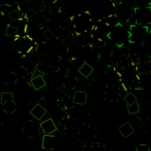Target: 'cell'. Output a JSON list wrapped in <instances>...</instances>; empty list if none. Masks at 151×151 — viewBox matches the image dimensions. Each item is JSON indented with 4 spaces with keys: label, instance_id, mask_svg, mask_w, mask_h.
<instances>
[{
    "label": "cell",
    "instance_id": "cell-1",
    "mask_svg": "<svg viewBox=\"0 0 151 151\" xmlns=\"http://www.w3.org/2000/svg\"><path fill=\"white\" fill-rule=\"evenodd\" d=\"M71 24L76 34H87L89 32H92L94 27L92 15L88 11L75 13L71 17Z\"/></svg>",
    "mask_w": 151,
    "mask_h": 151
},
{
    "label": "cell",
    "instance_id": "cell-2",
    "mask_svg": "<svg viewBox=\"0 0 151 151\" xmlns=\"http://www.w3.org/2000/svg\"><path fill=\"white\" fill-rule=\"evenodd\" d=\"M125 23L117 21L114 25H112L109 34L107 35V39L113 42V45L124 47L125 45L129 44V25H124Z\"/></svg>",
    "mask_w": 151,
    "mask_h": 151
},
{
    "label": "cell",
    "instance_id": "cell-3",
    "mask_svg": "<svg viewBox=\"0 0 151 151\" xmlns=\"http://www.w3.org/2000/svg\"><path fill=\"white\" fill-rule=\"evenodd\" d=\"M150 27L142 26L137 24H129V44L134 45H143L144 42L150 37Z\"/></svg>",
    "mask_w": 151,
    "mask_h": 151
},
{
    "label": "cell",
    "instance_id": "cell-4",
    "mask_svg": "<svg viewBox=\"0 0 151 151\" xmlns=\"http://www.w3.org/2000/svg\"><path fill=\"white\" fill-rule=\"evenodd\" d=\"M133 11L134 6L126 1H122L116 4L114 17L118 19V21L129 25L130 21L133 20Z\"/></svg>",
    "mask_w": 151,
    "mask_h": 151
},
{
    "label": "cell",
    "instance_id": "cell-5",
    "mask_svg": "<svg viewBox=\"0 0 151 151\" xmlns=\"http://www.w3.org/2000/svg\"><path fill=\"white\" fill-rule=\"evenodd\" d=\"M142 26H151V9L147 4L144 6H134L133 23Z\"/></svg>",
    "mask_w": 151,
    "mask_h": 151
},
{
    "label": "cell",
    "instance_id": "cell-6",
    "mask_svg": "<svg viewBox=\"0 0 151 151\" xmlns=\"http://www.w3.org/2000/svg\"><path fill=\"white\" fill-rule=\"evenodd\" d=\"M22 130H23V133L26 136H27L28 138H35V137H38L40 134V131H42L40 124L38 125L34 121H28L27 124L23 127Z\"/></svg>",
    "mask_w": 151,
    "mask_h": 151
},
{
    "label": "cell",
    "instance_id": "cell-7",
    "mask_svg": "<svg viewBox=\"0 0 151 151\" xmlns=\"http://www.w3.org/2000/svg\"><path fill=\"white\" fill-rule=\"evenodd\" d=\"M106 100L109 102H116L121 98V89L116 87L115 85H108L104 93Z\"/></svg>",
    "mask_w": 151,
    "mask_h": 151
},
{
    "label": "cell",
    "instance_id": "cell-8",
    "mask_svg": "<svg viewBox=\"0 0 151 151\" xmlns=\"http://www.w3.org/2000/svg\"><path fill=\"white\" fill-rule=\"evenodd\" d=\"M40 127L44 135H54L58 131V127H57L55 121L51 117L42 120L40 123Z\"/></svg>",
    "mask_w": 151,
    "mask_h": 151
},
{
    "label": "cell",
    "instance_id": "cell-9",
    "mask_svg": "<svg viewBox=\"0 0 151 151\" xmlns=\"http://www.w3.org/2000/svg\"><path fill=\"white\" fill-rule=\"evenodd\" d=\"M116 4L114 2L111 1V0H103L102 3L100 4V12L105 18H111L114 17Z\"/></svg>",
    "mask_w": 151,
    "mask_h": 151
},
{
    "label": "cell",
    "instance_id": "cell-10",
    "mask_svg": "<svg viewBox=\"0 0 151 151\" xmlns=\"http://www.w3.org/2000/svg\"><path fill=\"white\" fill-rule=\"evenodd\" d=\"M96 138V130H94L92 127L85 126L82 127L79 130V139L86 142V143H90L93 142Z\"/></svg>",
    "mask_w": 151,
    "mask_h": 151
},
{
    "label": "cell",
    "instance_id": "cell-11",
    "mask_svg": "<svg viewBox=\"0 0 151 151\" xmlns=\"http://www.w3.org/2000/svg\"><path fill=\"white\" fill-rule=\"evenodd\" d=\"M46 113H47L46 108L44 107L42 105H41L40 103H38V104H36V105H34V107H33L30 110V115L34 117L37 121L42 120V118L46 115Z\"/></svg>",
    "mask_w": 151,
    "mask_h": 151
},
{
    "label": "cell",
    "instance_id": "cell-12",
    "mask_svg": "<svg viewBox=\"0 0 151 151\" xmlns=\"http://www.w3.org/2000/svg\"><path fill=\"white\" fill-rule=\"evenodd\" d=\"M87 93L82 90H76L73 93V103L75 105H85L87 102Z\"/></svg>",
    "mask_w": 151,
    "mask_h": 151
},
{
    "label": "cell",
    "instance_id": "cell-13",
    "mask_svg": "<svg viewBox=\"0 0 151 151\" xmlns=\"http://www.w3.org/2000/svg\"><path fill=\"white\" fill-rule=\"evenodd\" d=\"M57 146V139L54 135H44L42 136V148L54 150Z\"/></svg>",
    "mask_w": 151,
    "mask_h": 151
},
{
    "label": "cell",
    "instance_id": "cell-14",
    "mask_svg": "<svg viewBox=\"0 0 151 151\" xmlns=\"http://www.w3.org/2000/svg\"><path fill=\"white\" fill-rule=\"evenodd\" d=\"M30 85L33 89L36 90V91H39V90L45 88L46 86V81L45 79L44 75L37 76V77H31Z\"/></svg>",
    "mask_w": 151,
    "mask_h": 151
},
{
    "label": "cell",
    "instance_id": "cell-15",
    "mask_svg": "<svg viewBox=\"0 0 151 151\" xmlns=\"http://www.w3.org/2000/svg\"><path fill=\"white\" fill-rule=\"evenodd\" d=\"M138 88L142 89V90H150L151 89V74L139 75Z\"/></svg>",
    "mask_w": 151,
    "mask_h": 151
},
{
    "label": "cell",
    "instance_id": "cell-16",
    "mask_svg": "<svg viewBox=\"0 0 151 151\" xmlns=\"http://www.w3.org/2000/svg\"><path fill=\"white\" fill-rule=\"evenodd\" d=\"M78 71L79 75L81 76L82 78H88L90 76L93 75L94 69H93V67L91 64H89L88 63H86V61H84V63H81V65L79 66V68H78Z\"/></svg>",
    "mask_w": 151,
    "mask_h": 151
},
{
    "label": "cell",
    "instance_id": "cell-17",
    "mask_svg": "<svg viewBox=\"0 0 151 151\" xmlns=\"http://www.w3.org/2000/svg\"><path fill=\"white\" fill-rule=\"evenodd\" d=\"M22 41V46H23V53L28 54L29 52L34 48V42L30 38V36L26 35L23 38H21Z\"/></svg>",
    "mask_w": 151,
    "mask_h": 151
},
{
    "label": "cell",
    "instance_id": "cell-18",
    "mask_svg": "<svg viewBox=\"0 0 151 151\" xmlns=\"http://www.w3.org/2000/svg\"><path fill=\"white\" fill-rule=\"evenodd\" d=\"M119 132L124 138H129L132 134L134 133V127L129 122L124 123L123 125L119 127Z\"/></svg>",
    "mask_w": 151,
    "mask_h": 151
},
{
    "label": "cell",
    "instance_id": "cell-19",
    "mask_svg": "<svg viewBox=\"0 0 151 151\" xmlns=\"http://www.w3.org/2000/svg\"><path fill=\"white\" fill-rule=\"evenodd\" d=\"M136 67L139 75L151 74V63L149 60L139 61L138 64L136 65Z\"/></svg>",
    "mask_w": 151,
    "mask_h": 151
},
{
    "label": "cell",
    "instance_id": "cell-20",
    "mask_svg": "<svg viewBox=\"0 0 151 151\" xmlns=\"http://www.w3.org/2000/svg\"><path fill=\"white\" fill-rule=\"evenodd\" d=\"M2 109L5 113L11 115V114H13V113L17 111V104L14 100H9V101H7L6 103L2 104Z\"/></svg>",
    "mask_w": 151,
    "mask_h": 151
},
{
    "label": "cell",
    "instance_id": "cell-21",
    "mask_svg": "<svg viewBox=\"0 0 151 151\" xmlns=\"http://www.w3.org/2000/svg\"><path fill=\"white\" fill-rule=\"evenodd\" d=\"M28 6H29L31 11L38 12V11H41L42 6H44V1L42 0H29Z\"/></svg>",
    "mask_w": 151,
    "mask_h": 151
},
{
    "label": "cell",
    "instance_id": "cell-22",
    "mask_svg": "<svg viewBox=\"0 0 151 151\" xmlns=\"http://www.w3.org/2000/svg\"><path fill=\"white\" fill-rule=\"evenodd\" d=\"M123 99H124V101H125L127 106H129V105H131V104H133V103L138 101V97H137L135 96V93H132V92L126 93V94L124 96V97H123Z\"/></svg>",
    "mask_w": 151,
    "mask_h": 151
},
{
    "label": "cell",
    "instance_id": "cell-23",
    "mask_svg": "<svg viewBox=\"0 0 151 151\" xmlns=\"http://www.w3.org/2000/svg\"><path fill=\"white\" fill-rule=\"evenodd\" d=\"M140 110H141V105L140 103L137 101L133 104H131L129 106H127V113L130 115H133V114H138L140 112Z\"/></svg>",
    "mask_w": 151,
    "mask_h": 151
},
{
    "label": "cell",
    "instance_id": "cell-24",
    "mask_svg": "<svg viewBox=\"0 0 151 151\" xmlns=\"http://www.w3.org/2000/svg\"><path fill=\"white\" fill-rule=\"evenodd\" d=\"M32 23L36 26H42L45 22V16L41 12H34V15L31 17Z\"/></svg>",
    "mask_w": 151,
    "mask_h": 151
},
{
    "label": "cell",
    "instance_id": "cell-25",
    "mask_svg": "<svg viewBox=\"0 0 151 151\" xmlns=\"http://www.w3.org/2000/svg\"><path fill=\"white\" fill-rule=\"evenodd\" d=\"M14 94L12 92H2L1 94H0V103H1V105L4 103H6L7 101H9V100H13L14 99Z\"/></svg>",
    "mask_w": 151,
    "mask_h": 151
},
{
    "label": "cell",
    "instance_id": "cell-26",
    "mask_svg": "<svg viewBox=\"0 0 151 151\" xmlns=\"http://www.w3.org/2000/svg\"><path fill=\"white\" fill-rule=\"evenodd\" d=\"M6 32H7L8 36H9V37H15V36L18 35L19 29H18L17 27H15V26L13 25V24H9V25L7 26Z\"/></svg>",
    "mask_w": 151,
    "mask_h": 151
},
{
    "label": "cell",
    "instance_id": "cell-27",
    "mask_svg": "<svg viewBox=\"0 0 151 151\" xmlns=\"http://www.w3.org/2000/svg\"><path fill=\"white\" fill-rule=\"evenodd\" d=\"M51 61V56L48 53H42L40 56V63L41 64H45V65H49Z\"/></svg>",
    "mask_w": 151,
    "mask_h": 151
},
{
    "label": "cell",
    "instance_id": "cell-28",
    "mask_svg": "<svg viewBox=\"0 0 151 151\" xmlns=\"http://www.w3.org/2000/svg\"><path fill=\"white\" fill-rule=\"evenodd\" d=\"M143 46H144V49L145 50V52L147 53V55L149 57H151V35L143 44Z\"/></svg>",
    "mask_w": 151,
    "mask_h": 151
},
{
    "label": "cell",
    "instance_id": "cell-29",
    "mask_svg": "<svg viewBox=\"0 0 151 151\" xmlns=\"http://www.w3.org/2000/svg\"><path fill=\"white\" fill-rule=\"evenodd\" d=\"M91 151H106V146L101 144H94L91 146Z\"/></svg>",
    "mask_w": 151,
    "mask_h": 151
},
{
    "label": "cell",
    "instance_id": "cell-30",
    "mask_svg": "<svg viewBox=\"0 0 151 151\" xmlns=\"http://www.w3.org/2000/svg\"><path fill=\"white\" fill-rule=\"evenodd\" d=\"M135 151H150V147L148 145L145 144H140L136 146Z\"/></svg>",
    "mask_w": 151,
    "mask_h": 151
},
{
    "label": "cell",
    "instance_id": "cell-31",
    "mask_svg": "<svg viewBox=\"0 0 151 151\" xmlns=\"http://www.w3.org/2000/svg\"><path fill=\"white\" fill-rule=\"evenodd\" d=\"M53 36H54V33H53V31L52 30H50V29H47V30H45L44 31V37L45 38L46 40H51L52 38H53Z\"/></svg>",
    "mask_w": 151,
    "mask_h": 151
},
{
    "label": "cell",
    "instance_id": "cell-32",
    "mask_svg": "<svg viewBox=\"0 0 151 151\" xmlns=\"http://www.w3.org/2000/svg\"><path fill=\"white\" fill-rule=\"evenodd\" d=\"M144 127L147 131H151V116L144 121Z\"/></svg>",
    "mask_w": 151,
    "mask_h": 151
},
{
    "label": "cell",
    "instance_id": "cell-33",
    "mask_svg": "<svg viewBox=\"0 0 151 151\" xmlns=\"http://www.w3.org/2000/svg\"><path fill=\"white\" fill-rule=\"evenodd\" d=\"M143 1H144V0H127L126 2L129 3V4L132 5V6H133V4H139V3H142Z\"/></svg>",
    "mask_w": 151,
    "mask_h": 151
},
{
    "label": "cell",
    "instance_id": "cell-34",
    "mask_svg": "<svg viewBox=\"0 0 151 151\" xmlns=\"http://www.w3.org/2000/svg\"><path fill=\"white\" fill-rule=\"evenodd\" d=\"M111 1L114 2L115 4H118V3H120V2H122V1H124V0H111Z\"/></svg>",
    "mask_w": 151,
    "mask_h": 151
},
{
    "label": "cell",
    "instance_id": "cell-35",
    "mask_svg": "<svg viewBox=\"0 0 151 151\" xmlns=\"http://www.w3.org/2000/svg\"><path fill=\"white\" fill-rule=\"evenodd\" d=\"M44 151H54V150H51V149H44Z\"/></svg>",
    "mask_w": 151,
    "mask_h": 151
},
{
    "label": "cell",
    "instance_id": "cell-36",
    "mask_svg": "<svg viewBox=\"0 0 151 151\" xmlns=\"http://www.w3.org/2000/svg\"><path fill=\"white\" fill-rule=\"evenodd\" d=\"M146 4H147V5H148V6L150 7V9H151V2H149V3H146Z\"/></svg>",
    "mask_w": 151,
    "mask_h": 151
},
{
    "label": "cell",
    "instance_id": "cell-37",
    "mask_svg": "<svg viewBox=\"0 0 151 151\" xmlns=\"http://www.w3.org/2000/svg\"><path fill=\"white\" fill-rule=\"evenodd\" d=\"M21 151H28V150H27V149H22Z\"/></svg>",
    "mask_w": 151,
    "mask_h": 151
},
{
    "label": "cell",
    "instance_id": "cell-38",
    "mask_svg": "<svg viewBox=\"0 0 151 151\" xmlns=\"http://www.w3.org/2000/svg\"><path fill=\"white\" fill-rule=\"evenodd\" d=\"M149 2H151V0H147V2H146V3H149Z\"/></svg>",
    "mask_w": 151,
    "mask_h": 151
}]
</instances>
